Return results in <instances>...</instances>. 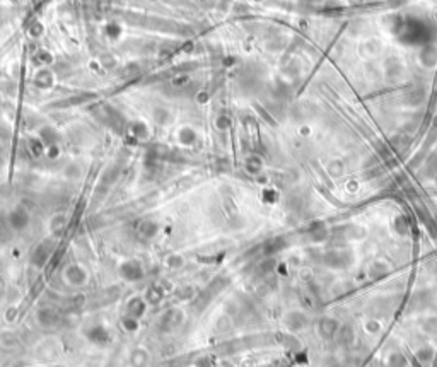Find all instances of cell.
<instances>
[{
    "label": "cell",
    "mask_w": 437,
    "mask_h": 367,
    "mask_svg": "<svg viewBox=\"0 0 437 367\" xmlns=\"http://www.w3.org/2000/svg\"><path fill=\"white\" fill-rule=\"evenodd\" d=\"M67 226V221L63 215H55V217L50 221V227H52L53 233H58V231H62L63 227Z\"/></svg>",
    "instance_id": "7c38bea8"
},
{
    "label": "cell",
    "mask_w": 437,
    "mask_h": 367,
    "mask_svg": "<svg viewBox=\"0 0 437 367\" xmlns=\"http://www.w3.org/2000/svg\"><path fill=\"white\" fill-rule=\"evenodd\" d=\"M137 231H138L140 238L152 239V238H156L159 233V224L154 221H142L140 222V226L137 227Z\"/></svg>",
    "instance_id": "ba28073f"
},
{
    "label": "cell",
    "mask_w": 437,
    "mask_h": 367,
    "mask_svg": "<svg viewBox=\"0 0 437 367\" xmlns=\"http://www.w3.org/2000/svg\"><path fill=\"white\" fill-rule=\"evenodd\" d=\"M29 222H31V215H29V212L23 205L14 207L9 212V215H7V224H9L11 229L16 231V233H21V231L26 229Z\"/></svg>",
    "instance_id": "6da1fadb"
},
{
    "label": "cell",
    "mask_w": 437,
    "mask_h": 367,
    "mask_svg": "<svg viewBox=\"0 0 437 367\" xmlns=\"http://www.w3.org/2000/svg\"><path fill=\"white\" fill-rule=\"evenodd\" d=\"M57 367H60V365H57Z\"/></svg>",
    "instance_id": "5bb4252c"
},
{
    "label": "cell",
    "mask_w": 437,
    "mask_h": 367,
    "mask_svg": "<svg viewBox=\"0 0 437 367\" xmlns=\"http://www.w3.org/2000/svg\"><path fill=\"white\" fill-rule=\"evenodd\" d=\"M121 324H123V328H125L126 331H130V333L137 331V330H138V326H140L138 319H137V318H133V316H128V314H126L125 318L121 319Z\"/></svg>",
    "instance_id": "8fae6325"
},
{
    "label": "cell",
    "mask_w": 437,
    "mask_h": 367,
    "mask_svg": "<svg viewBox=\"0 0 437 367\" xmlns=\"http://www.w3.org/2000/svg\"><path fill=\"white\" fill-rule=\"evenodd\" d=\"M147 311V301L145 297H140V296H135L131 297L128 302H126V314L128 316H133V318L140 319Z\"/></svg>",
    "instance_id": "8992f818"
},
{
    "label": "cell",
    "mask_w": 437,
    "mask_h": 367,
    "mask_svg": "<svg viewBox=\"0 0 437 367\" xmlns=\"http://www.w3.org/2000/svg\"><path fill=\"white\" fill-rule=\"evenodd\" d=\"M36 319L41 326H57L60 323V316L57 311L50 309V307H41L36 313Z\"/></svg>",
    "instance_id": "52a82bcc"
},
{
    "label": "cell",
    "mask_w": 437,
    "mask_h": 367,
    "mask_svg": "<svg viewBox=\"0 0 437 367\" xmlns=\"http://www.w3.org/2000/svg\"><path fill=\"white\" fill-rule=\"evenodd\" d=\"M183 263H185V260H183V256H180V255H171L168 258V267H171V268H181L183 267Z\"/></svg>",
    "instance_id": "4fadbf2b"
},
{
    "label": "cell",
    "mask_w": 437,
    "mask_h": 367,
    "mask_svg": "<svg viewBox=\"0 0 437 367\" xmlns=\"http://www.w3.org/2000/svg\"><path fill=\"white\" fill-rule=\"evenodd\" d=\"M55 253L53 243L50 239H43L38 246L33 250L31 253V263L35 265L36 268H43L46 263L52 258V255Z\"/></svg>",
    "instance_id": "3957f363"
},
{
    "label": "cell",
    "mask_w": 437,
    "mask_h": 367,
    "mask_svg": "<svg viewBox=\"0 0 437 367\" xmlns=\"http://www.w3.org/2000/svg\"><path fill=\"white\" fill-rule=\"evenodd\" d=\"M130 362L133 367H143L149 362V353H147L145 348H135L130 353Z\"/></svg>",
    "instance_id": "9c48e42d"
},
{
    "label": "cell",
    "mask_w": 437,
    "mask_h": 367,
    "mask_svg": "<svg viewBox=\"0 0 437 367\" xmlns=\"http://www.w3.org/2000/svg\"><path fill=\"white\" fill-rule=\"evenodd\" d=\"M63 278L69 285L74 287H82L87 284L89 280V273L84 267H80L77 263H72L69 267H65V272H63Z\"/></svg>",
    "instance_id": "5b68a950"
},
{
    "label": "cell",
    "mask_w": 437,
    "mask_h": 367,
    "mask_svg": "<svg viewBox=\"0 0 437 367\" xmlns=\"http://www.w3.org/2000/svg\"><path fill=\"white\" fill-rule=\"evenodd\" d=\"M118 272H120V277L126 282H140L145 275L143 265L137 260H125L120 265Z\"/></svg>",
    "instance_id": "7a4b0ae2"
},
{
    "label": "cell",
    "mask_w": 437,
    "mask_h": 367,
    "mask_svg": "<svg viewBox=\"0 0 437 367\" xmlns=\"http://www.w3.org/2000/svg\"><path fill=\"white\" fill-rule=\"evenodd\" d=\"M163 296H164L163 289H161L159 285H152V287L147 289V292H145V296H143V297H145L147 304H158L161 299H163Z\"/></svg>",
    "instance_id": "30bf717a"
},
{
    "label": "cell",
    "mask_w": 437,
    "mask_h": 367,
    "mask_svg": "<svg viewBox=\"0 0 437 367\" xmlns=\"http://www.w3.org/2000/svg\"><path fill=\"white\" fill-rule=\"evenodd\" d=\"M86 338L97 347H104L111 341V333L103 323H94L86 330Z\"/></svg>",
    "instance_id": "277c9868"
}]
</instances>
